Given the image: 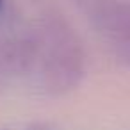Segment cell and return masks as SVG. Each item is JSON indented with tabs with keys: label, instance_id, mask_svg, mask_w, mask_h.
Wrapping results in <instances>:
<instances>
[{
	"label": "cell",
	"instance_id": "1",
	"mask_svg": "<svg viewBox=\"0 0 130 130\" xmlns=\"http://www.w3.org/2000/svg\"><path fill=\"white\" fill-rule=\"evenodd\" d=\"M41 59V80L46 93L62 96L77 89L87 70L84 45L61 14H48L38 36Z\"/></svg>",
	"mask_w": 130,
	"mask_h": 130
},
{
	"label": "cell",
	"instance_id": "2",
	"mask_svg": "<svg viewBox=\"0 0 130 130\" xmlns=\"http://www.w3.org/2000/svg\"><path fill=\"white\" fill-rule=\"evenodd\" d=\"M110 48L130 62V4L121 0H73Z\"/></svg>",
	"mask_w": 130,
	"mask_h": 130
},
{
	"label": "cell",
	"instance_id": "3",
	"mask_svg": "<svg viewBox=\"0 0 130 130\" xmlns=\"http://www.w3.org/2000/svg\"><path fill=\"white\" fill-rule=\"evenodd\" d=\"M27 130H48V126H46V125H39V123H36V125H30Z\"/></svg>",
	"mask_w": 130,
	"mask_h": 130
},
{
	"label": "cell",
	"instance_id": "4",
	"mask_svg": "<svg viewBox=\"0 0 130 130\" xmlns=\"http://www.w3.org/2000/svg\"><path fill=\"white\" fill-rule=\"evenodd\" d=\"M2 6H4V0H0V9H2Z\"/></svg>",
	"mask_w": 130,
	"mask_h": 130
}]
</instances>
